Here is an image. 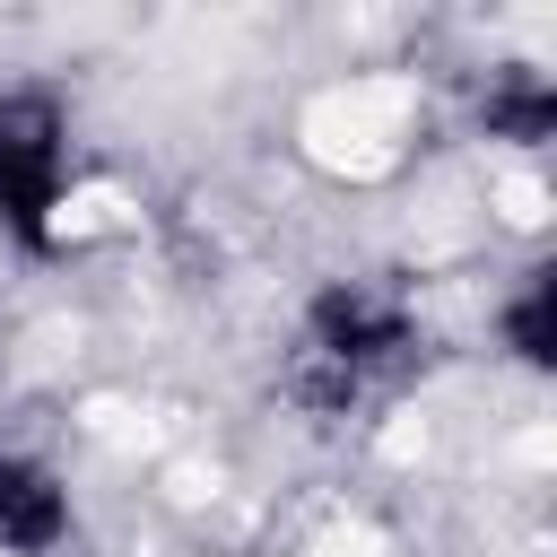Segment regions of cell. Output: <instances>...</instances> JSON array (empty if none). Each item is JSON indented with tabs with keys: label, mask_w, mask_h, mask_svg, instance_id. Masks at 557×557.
Instances as JSON below:
<instances>
[{
	"label": "cell",
	"mask_w": 557,
	"mask_h": 557,
	"mask_svg": "<svg viewBox=\"0 0 557 557\" xmlns=\"http://www.w3.org/2000/svg\"><path fill=\"white\" fill-rule=\"evenodd\" d=\"M409 357H418V313H409L400 287H383V278H322L305 296V322H296L287 392L313 400V409H348V400H366V383H383Z\"/></svg>",
	"instance_id": "cell-1"
},
{
	"label": "cell",
	"mask_w": 557,
	"mask_h": 557,
	"mask_svg": "<svg viewBox=\"0 0 557 557\" xmlns=\"http://www.w3.org/2000/svg\"><path fill=\"white\" fill-rule=\"evenodd\" d=\"M70 200V104L44 78H0V235L17 252H52Z\"/></svg>",
	"instance_id": "cell-2"
},
{
	"label": "cell",
	"mask_w": 557,
	"mask_h": 557,
	"mask_svg": "<svg viewBox=\"0 0 557 557\" xmlns=\"http://www.w3.org/2000/svg\"><path fill=\"white\" fill-rule=\"evenodd\" d=\"M78 540V496L44 453H0V557H61Z\"/></svg>",
	"instance_id": "cell-3"
},
{
	"label": "cell",
	"mask_w": 557,
	"mask_h": 557,
	"mask_svg": "<svg viewBox=\"0 0 557 557\" xmlns=\"http://www.w3.org/2000/svg\"><path fill=\"white\" fill-rule=\"evenodd\" d=\"M479 131L505 139V148H540V139L557 131V78H548L540 61H505V70H487Z\"/></svg>",
	"instance_id": "cell-4"
},
{
	"label": "cell",
	"mask_w": 557,
	"mask_h": 557,
	"mask_svg": "<svg viewBox=\"0 0 557 557\" xmlns=\"http://www.w3.org/2000/svg\"><path fill=\"white\" fill-rule=\"evenodd\" d=\"M496 348L522 366V374H548L557 366V270L531 261L505 296H496Z\"/></svg>",
	"instance_id": "cell-5"
}]
</instances>
